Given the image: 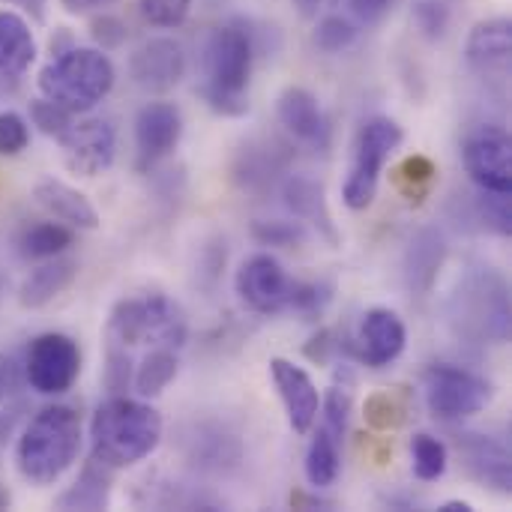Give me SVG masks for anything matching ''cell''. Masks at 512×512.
Masks as SVG:
<instances>
[{"instance_id":"39","label":"cell","mask_w":512,"mask_h":512,"mask_svg":"<svg viewBox=\"0 0 512 512\" xmlns=\"http://www.w3.org/2000/svg\"><path fill=\"white\" fill-rule=\"evenodd\" d=\"M30 144V123L18 111H0V156H18Z\"/></svg>"},{"instance_id":"8","label":"cell","mask_w":512,"mask_h":512,"mask_svg":"<svg viewBox=\"0 0 512 512\" xmlns=\"http://www.w3.org/2000/svg\"><path fill=\"white\" fill-rule=\"evenodd\" d=\"M459 312L456 321L468 333L507 342L510 336V291L498 273L486 267V273H474L462 282L456 294Z\"/></svg>"},{"instance_id":"25","label":"cell","mask_w":512,"mask_h":512,"mask_svg":"<svg viewBox=\"0 0 512 512\" xmlns=\"http://www.w3.org/2000/svg\"><path fill=\"white\" fill-rule=\"evenodd\" d=\"M114 471L96 459L84 465L78 480L57 498V510H105L111 498Z\"/></svg>"},{"instance_id":"24","label":"cell","mask_w":512,"mask_h":512,"mask_svg":"<svg viewBox=\"0 0 512 512\" xmlns=\"http://www.w3.org/2000/svg\"><path fill=\"white\" fill-rule=\"evenodd\" d=\"M36 57V39L24 15L0 9V75H21Z\"/></svg>"},{"instance_id":"11","label":"cell","mask_w":512,"mask_h":512,"mask_svg":"<svg viewBox=\"0 0 512 512\" xmlns=\"http://www.w3.org/2000/svg\"><path fill=\"white\" fill-rule=\"evenodd\" d=\"M462 159L477 189L512 192V141L504 126L498 123L477 126L465 138Z\"/></svg>"},{"instance_id":"16","label":"cell","mask_w":512,"mask_h":512,"mask_svg":"<svg viewBox=\"0 0 512 512\" xmlns=\"http://www.w3.org/2000/svg\"><path fill=\"white\" fill-rule=\"evenodd\" d=\"M405 345H408V330H405V321L393 309L375 306L363 315L360 333H357V357L366 366L384 369L396 363Z\"/></svg>"},{"instance_id":"43","label":"cell","mask_w":512,"mask_h":512,"mask_svg":"<svg viewBox=\"0 0 512 512\" xmlns=\"http://www.w3.org/2000/svg\"><path fill=\"white\" fill-rule=\"evenodd\" d=\"M69 15H84V12H96V9H105L117 0H57Z\"/></svg>"},{"instance_id":"19","label":"cell","mask_w":512,"mask_h":512,"mask_svg":"<svg viewBox=\"0 0 512 512\" xmlns=\"http://www.w3.org/2000/svg\"><path fill=\"white\" fill-rule=\"evenodd\" d=\"M468 63L489 78H504L510 72L512 24L510 18H489L474 24L465 42Z\"/></svg>"},{"instance_id":"15","label":"cell","mask_w":512,"mask_h":512,"mask_svg":"<svg viewBox=\"0 0 512 512\" xmlns=\"http://www.w3.org/2000/svg\"><path fill=\"white\" fill-rule=\"evenodd\" d=\"M183 138V114L174 102H147L135 117V150L141 168L168 159Z\"/></svg>"},{"instance_id":"38","label":"cell","mask_w":512,"mask_h":512,"mask_svg":"<svg viewBox=\"0 0 512 512\" xmlns=\"http://www.w3.org/2000/svg\"><path fill=\"white\" fill-rule=\"evenodd\" d=\"M252 234L264 246H294L306 240V231L300 222H285V219H258L252 225Z\"/></svg>"},{"instance_id":"17","label":"cell","mask_w":512,"mask_h":512,"mask_svg":"<svg viewBox=\"0 0 512 512\" xmlns=\"http://www.w3.org/2000/svg\"><path fill=\"white\" fill-rule=\"evenodd\" d=\"M276 114H279V123L285 126V132L294 141L309 144L315 150H324L327 147V141H330L327 117H324L315 93H309L306 87H288V90H282V96L276 102Z\"/></svg>"},{"instance_id":"40","label":"cell","mask_w":512,"mask_h":512,"mask_svg":"<svg viewBox=\"0 0 512 512\" xmlns=\"http://www.w3.org/2000/svg\"><path fill=\"white\" fill-rule=\"evenodd\" d=\"M366 420L375 426V429H399L405 423V414L402 408L396 405V399L390 393H375L369 402H366Z\"/></svg>"},{"instance_id":"3","label":"cell","mask_w":512,"mask_h":512,"mask_svg":"<svg viewBox=\"0 0 512 512\" xmlns=\"http://www.w3.org/2000/svg\"><path fill=\"white\" fill-rule=\"evenodd\" d=\"M189 336L186 312L165 294L120 300L105 327L108 354L132 357L135 348H183Z\"/></svg>"},{"instance_id":"18","label":"cell","mask_w":512,"mask_h":512,"mask_svg":"<svg viewBox=\"0 0 512 512\" xmlns=\"http://www.w3.org/2000/svg\"><path fill=\"white\" fill-rule=\"evenodd\" d=\"M456 444H459V453H462V462H465L468 474H471L477 483H483V486H489V489H495V492H501V495L510 492V450H507L501 441H495V438H489V435H474V432H468V435H459Z\"/></svg>"},{"instance_id":"29","label":"cell","mask_w":512,"mask_h":512,"mask_svg":"<svg viewBox=\"0 0 512 512\" xmlns=\"http://www.w3.org/2000/svg\"><path fill=\"white\" fill-rule=\"evenodd\" d=\"M411 462H414V474L423 483H435L447 474L450 468V450L441 438L420 432L411 441Z\"/></svg>"},{"instance_id":"10","label":"cell","mask_w":512,"mask_h":512,"mask_svg":"<svg viewBox=\"0 0 512 512\" xmlns=\"http://www.w3.org/2000/svg\"><path fill=\"white\" fill-rule=\"evenodd\" d=\"M294 285H297V279H291L285 273V267L270 252L249 255L240 264L237 276H234L237 297L255 315H282V312H288L291 297H294Z\"/></svg>"},{"instance_id":"14","label":"cell","mask_w":512,"mask_h":512,"mask_svg":"<svg viewBox=\"0 0 512 512\" xmlns=\"http://www.w3.org/2000/svg\"><path fill=\"white\" fill-rule=\"evenodd\" d=\"M270 378H273V387L285 405L288 426L294 429V435H309L318 423V414H321V390L315 387L312 375L285 357H273L270 360Z\"/></svg>"},{"instance_id":"22","label":"cell","mask_w":512,"mask_h":512,"mask_svg":"<svg viewBox=\"0 0 512 512\" xmlns=\"http://www.w3.org/2000/svg\"><path fill=\"white\" fill-rule=\"evenodd\" d=\"M282 198H285V207L300 222H312L330 243H339V231L333 225V216H330V207H327L321 183H315L306 174H291L282 183Z\"/></svg>"},{"instance_id":"20","label":"cell","mask_w":512,"mask_h":512,"mask_svg":"<svg viewBox=\"0 0 512 512\" xmlns=\"http://www.w3.org/2000/svg\"><path fill=\"white\" fill-rule=\"evenodd\" d=\"M33 198L42 210H48L57 222H63L69 228H78V231L99 228V210L93 207V201L81 189H75L63 180L42 177L33 186Z\"/></svg>"},{"instance_id":"31","label":"cell","mask_w":512,"mask_h":512,"mask_svg":"<svg viewBox=\"0 0 512 512\" xmlns=\"http://www.w3.org/2000/svg\"><path fill=\"white\" fill-rule=\"evenodd\" d=\"M411 15H414L417 30H420L426 39L438 42V39H444L447 30H450L453 6H450V0H414Z\"/></svg>"},{"instance_id":"4","label":"cell","mask_w":512,"mask_h":512,"mask_svg":"<svg viewBox=\"0 0 512 512\" xmlns=\"http://www.w3.org/2000/svg\"><path fill=\"white\" fill-rule=\"evenodd\" d=\"M255 66V42L243 24H222L210 33L204 48V99L225 117L249 111L246 87Z\"/></svg>"},{"instance_id":"5","label":"cell","mask_w":512,"mask_h":512,"mask_svg":"<svg viewBox=\"0 0 512 512\" xmlns=\"http://www.w3.org/2000/svg\"><path fill=\"white\" fill-rule=\"evenodd\" d=\"M117 72L102 48H69L39 69V90L45 99L72 114L96 108L114 90Z\"/></svg>"},{"instance_id":"6","label":"cell","mask_w":512,"mask_h":512,"mask_svg":"<svg viewBox=\"0 0 512 512\" xmlns=\"http://www.w3.org/2000/svg\"><path fill=\"white\" fill-rule=\"evenodd\" d=\"M405 132L393 117H369L360 126V135L354 141V156H351V168L342 186V201L351 210H366L375 195H378V180L381 171L387 165V159L399 150Z\"/></svg>"},{"instance_id":"26","label":"cell","mask_w":512,"mask_h":512,"mask_svg":"<svg viewBox=\"0 0 512 512\" xmlns=\"http://www.w3.org/2000/svg\"><path fill=\"white\" fill-rule=\"evenodd\" d=\"M306 480L312 489H330L339 480V468H342V441H336L330 432L318 429V435L312 438L309 450H306Z\"/></svg>"},{"instance_id":"35","label":"cell","mask_w":512,"mask_h":512,"mask_svg":"<svg viewBox=\"0 0 512 512\" xmlns=\"http://www.w3.org/2000/svg\"><path fill=\"white\" fill-rule=\"evenodd\" d=\"M477 213H480L486 228H492V231L507 237L512 231V192L477 189Z\"/></svg>"},{"instance_id":"32","label":"cell","mask_w":512,"mask_h":512,"mask_svg":"<svg viewBox=\"0 0 512 512\" xmlns=\"http://www.w3.org/2000/svg\"><path fill=\"white\" fill-rule=\"evenodd\" d=\"M357 33H360V27L351 18L327 15L315 27V45L321 51H327V54H339V51H345V48H351L357 42Z\"/></svg>"},{"instance_id":"13","label":"cell","mask_w":512,"mask_h":512,"mask_svg":"<svg viewBox=\"0 0 512 512\" xmlns=\"http://www.w3.org/2000/svg\"><path fill=\"white\" fill-rule=\"evenodd\" d=\"M63 162L78 177H99L114 165L117 135L105 120H81L72 123L69 132L60 138Z\"/></svg>"},{"instance_id":"30","label":"cell","mask_w":512,"mask_h":512,"mask_svg":"<svg viewBox=\"0 0 512 512\" xmlns=\"http://www.w3.org/2000/svg\"><path fill=\"white\" fill-rule=\"evenodd\" d=\"M282 168V159L276 156V150L270 147H249L240 153V162H237V177L246 180V186H258V183H267L276 177V171Z\"/></svg>"},{"instance_id":"21","label":"cell","mask_w":512,"mask_h":512,"mask_svg":"<svg viewBox=\"0 0 512 512\" xmlns=\"http://www.w3.org/2000/svg\"><path fill=\"white\" fill-rule=\"evenodd\" d=\"M447 261V240L438 228H420L405 249V282L414 294H429Z\"/></svg>"},{"instance_id":"37","label":"cell","mask_w":512,"mask_h":512,"mask_svg":"<svg viewBox=\"0 0 512 512\" xmlns=\"http://www.w3.org/2000/svg\"><path fill=\"white\" fill-rule=\"evenodd\" d=\"M192 0H138V12L150 27L174 30L189 18Z\"/></svg>"},{"instance_id":"7","label":"cell","mask_w":512,"mask_h":512,"mask_svg":"<svg viewBox=\"0 0 512 512\" xmlns=\"http://www.w3.org/2000/svg\"><path fill=\"white\" fill-rule=\"evenodd\" d=\"M423 393L432 417L444 423L468 420L492 402V384L462 366H429L423 375Z\"/></svg>"},{"instance_id":"36","label":"cell","mask_w":512,"mask_h":512,"mask_svg":"<svg viewBox=\"0 0 512 512\" xmlns=\"http://www.w3.org/2000/svg\"><path fill=\"white\" fill-rule=\"evenodd\" d=\"M321 429L330 432L336 441L345 438L348 417H351V390L345 387H330L327 396H321Z\"/></svg>"},{"instance_id":"45","label":"cell","mask_w":512,"mask_h":512,"mask_svg":"<svg viewBox=\"0 0 512 512\" xmlns=\"http://www.w3.org/2000/svg\"><path fill=\"white\" fill-rule=\"evenodd\" d=\"M441 512H474V507L468 501H447L441 504Z\"/></svg>"},{"instance_id":"12","label":"cell","mask_w":512,"mask_h":512,"mask_svg":"<svg viewBox=\"0 0 512 512\" xmlns=\"http://www.w3.org/2000/svg\"><path fill=\"white\" fill-rule=\"evenodd\" d=\"M186 75V51L171 36H150L129 54V78L147 93H165Z\"/></svg>"},{"instance_id":"44","label":"cell","mask_w":512,"mask_h":512,"mask_svg":"<svg viewBox=\"0 0 512 512\" xmlns=\"http://www.w3.org/2000/svg\"><path fill=\"white\" fill-rule=\"evenodd\" d=\"M291 3H294V9L300 12V18L315 21V18H318V12H321V3H324V0H291Z\"/></svg>"},{"instance_id":"34","label":"cell","mask_w":512,"mask_h":512,"mask_svg":"<svg viewBox=\"0 0 512 512\" xmlns=\"http://www.w3.org/2000/svg\"><path fill=\"white\" fill-rule=\"evenodd\" d=\"M435 174L438 171H435V162L429 156H411V159L402 162L396 183H399V189L405 192L408 201H423V195L429 192Z\"/></svg>"},{"instance_id":"1","label":"cell","mask_w":512,"mask_h":512,"mask_svg":"<svg viewBox=\"0 0 512 512\" xmlns=\"http://www.w3.org/2000/svg\"><path fill=\"white\" fill-rule=\"evenodd\" d=\"M162 441V417L138 399L111 396L90 420V459L111 471L144 462Z\"/></svg>"},{"instance_id":"9","label":"cell","mask_w":512,"mask_h":512,"mask_svg":"<svg viewBox=\"0 0 512 512\" xmlns=\"http://www.w3.org/2000/svg\"><path fill=\"white\" fill-rule=\"evenodd\" d=\"M24 375L39 396H60L72 390L81 375V348L66 333H42L30 342Z\"/></svg>"},{"instance_id":"42","label":"cell","mask_w":512,"mask_h":512,"mask_svg":"<svg viewBox=\"0 0 512 512\" xmlns=\"http://www.w3.org/2000/svg\"><path fill=\"white\" fill-rule=\"evenodd\" d=\"M345 3H348V9H351L363 24H375V21H381V18L387 15V9H390L393 0H345Z\"/></svg>"},{"instance_id":"28","label":"cell","mask_w":512,"mask_h":512,"mask_svg":"<svg viewBox=\"0 0 512 512\" xmlns=\"http://www.w3.org/2000/svg\"><path fill=\"white\" fill-rule=\"evenodd\" d=\"M72 228L63 222H39L30 225L21 237H18V252L27 261H45L54 255H63L72 246Z\"/></svg>"},{"instance_id":"41","label":"cell","mask_w":512,"mask_h":512,"mask_svg":"<svg viewBox=\"0 0 512 512\" xmlns=\"http://www.w3.org/2000/svg\"><path fill=\"white\" fill-rule=\"evenodd\" d=\"M93 39L102 45V51H108V48H117L123 39H126V27H123V21L120 18H114V15H102V18H93Z\"/></svg>"},{"instance_id":"27","label":"cell","mask_w":512,"mask_h":512,"mask_svg":"<svg viewBox=\"0 0 512 512\" xmlns=\"http://www.w3.org/2000/svg\"><path fill=\"white\" fill-rule=\"evenodd\" d=\"M177 366L180 363L171 348H150L132 369V387L138 390V396L153 399L177 378Z\"/></svg>"},{"instance_id":"33","label":"cell","mask_w":512,"mask_h":512,"mask_svg":"<svg viewBox=\"0 0 512 512\" xmlns=\"http://www.w3.org/2000/svg\"><path fill=\"white\" fill-rule=\"evenodd\" d=\"M27 114H30V123H33L42 135L57 138V141H60V138L69 132V126L75 123V120H72V111H66L63 105H57V102H51V99H45V96L33 99L30 108H27Z\"/></svg>"},{"instance_id":"2","label":"cell","mask_w":512,"mask_h":512,"mask_svg":"<svg viewBox=\"0 0 512 512\" xmlns=\"http://www.w3.org/2000/svg\"><path fill=\"white\" fill-rule=\"evenodd\" d=\"M81 417L69 405L42 408L15 444V468L30 486H54L78 459Z\"/></svg>"},{"instance_id":"23","label":"cell","mask_w":512,"mask_h":512,"mask_svg":"<svg viewBox=\"0 0 512 512\" xmlns=\"http://www.w3.org/2000/svg\"><path fill=\"white\" fill-rule=\"evenodd\" d=\"M78 276V261L72 258H63V255H54V258H45L39 267H33L21 288H18V303L24 309H42L48 306L54 297H60Z\"/></svg>"}]
</instances>
